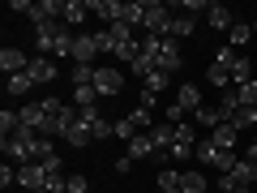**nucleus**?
<instances>
[{"instance_id":"obj_1","label":"nucleus","mask_w":257,"mask_h":193,"mask_svg":"<svg viewBox=\"0 0 257 193\" xmlns=\"http://www.w3.org/2000/svg\"><path fill=\"white\" fill-rule=\"evenodd\" d=\"M248 184H257V163L253 159H236V167L219 176V189H227V193H248Z\"/></svg>"},{"instance_id":"obj_2","label":"nucleus","mask_w":257,"mask_h":193,"mask_svg":"<svg viewBox=\"0 0 257 193\" xmlns=\"http://www.w3.org/2000/svg\"><path fill=\"white\" fill-rule=\"evenodd\" d=\"M197 163L214 167V172H231V167H236V155H231V150H219L210 138H206V142H197Z\"/></svg>"},{"instance_id":"obj_3","label":"nucleus","mask_w":257,"mask_h":193,"mask_svg":"<svg viewBox=\"0 0 257 193\" xmlns=\"http://www.w3.org/2000/svg\"><path fill=\"white\" fill-rule=\"evenodd\" d=\"M94 90H99V99H116V94L124 90V73L111 69V64H99V69H94Z\"/></svg>"},{"instance_id":"obj_4","label":"nucleus","mask_w":257,"mask_h":193,"mask_svg":"<svg viewBox=\"0 0 257 193\" xmlns=\"http://www.w3.org/2000/svg\"><path fill=\"white\" fill-rule=\"evenodd\" d=\"M167 30H172V9L159 5V0H150V5H146V35L167 39Z\"/></svg>"},{"instance_id":"obj_5","label":"nucleus","mask_w":257,"mask_h":193,"mask_svg":"<svg viewBox=\"0 0 257 193\" xmlns=\"http://www.w3.org/2000/svg\"><path fill=\"white\" fill-rule=\"evenodd\" d=\"M43 184H47L43 163H22L18 167V189L22 193H43Z\"/></svg>"},{"instance_id":"obj_6","label":"nucleus","mask_w":257,"mask_h":193,"mask_svg":"<svg viewBox=\"0 0 257 193\" xmlns=\"http://www.w3.org/2000/svg\"><path fill=\"white\" fill-rule=\"evenodd\" d=\"M0 69H5V77L26 73V69H30V56L22 52V47H0Z\"/></svg>"},{"instance_id":"obj_7","label":"nucleus","mask_w":257,"mask_h":193,"mask_svg":"<svg viewBox=\"0 0 257 193\" xmlns=\"http://www.w3.org/2000/svg\"><path fill=\"white\" fill-rule=\"evenodd\" d=\"M99 60V39L94 35H82L77 30V43H73V64H94Z\"/></svg>"},{"instance_id":"obj_8","label":"nucleus","mask_w":257,"mask_h":193,"mask_svg":"<svg viewBox=\"0 0 257 193\" xmlns=\"http://www.w3.org/2000/svg\"><path fill=\"white\" fill-rule=\"evenodd\" d=\"M90 5V13H99L107 26H116V22H124V5L120 0H86Z\"/></svg>"},{"instance_id":"obj_9","label":"nucleus","mask_w":257,"mask_h":193,"mask_svg":"<svg viewBox=\"0 0 257 193\" xmlns=\"http://www.w3.org/2000/svg\"><path fill=\"white\" fill-rule=\"evenodd\" d=\"M26 73L35 77V86H39V82H56V73H60V69H56L52 56H30V69H26Z\"/></svg>"},{"instance_id":"obj_10","label":"nucleus","mask_w":257,"mask_h":193,"mask_svg":"<svg viewBox=\"0 0 257 193\" xmlns=\"http://www.w3.org/2000/svg\"><path fill=\"white\" fill-rule=\"evenodd\" d=\"M172 103H176V108L184 112V116H193V112L202 108V90H197V86H193V82H180V94H176Z\"/></svg>"},{"instance_id":"obj_11","label":"nucleus","mask_w":257,"mask_h":193,"mask_svg":"<svg viewBox=\"0 0 257 193\" xmlns=\"http://www.w3.org/2000/svg\"><path fill=\"white\" fill-rule=\"evenodd\" d=\"M128 159H133V163H138V159H155L159 155V146H155V138H150V133H138V138L128 142V150H124Z\"/></svg>"},{"instance_id":"obj_12","label":"nucleus","mask_w":257,"mask_h":193,"mask_svg":"<svg viewBox=\"0 0 257 193\" xmlns=\"http://www.w3.org/2000/svg\"><path fill=\"white\" fill-rule=\"evenodd\" d=\"M193 116H197V125H202V129H210V133H214L219 125H227V116H223L219 103H202V108L193 112Z\"/></svg>"},{"instance_id":"obj_13","label":"nucleus","mask_w":257,"mask_h":193,"mask_svg":"<svg viewBox=\"0 0 257 193\" xmlns=\"http://www.w3.org/2000/svg\"><path fill=\"white\" fill-rule=\"evenodd\" d=\"M206 22H210L214 30H231V26H236L231 9H227V5H219V0H210V9H206Z\"/></svg>"},{"instance_id":"obj_14","label":"nucleus","mask_w":257,"mask_h":193,"mask_svg":"<svg viewBox=\"0 0 257 193\" xmlns=\"http://www.w3.org/2000/svg\"><path fill=\"white\" fill-rule=\"evenodd\" d=\"M159 69H163V73H176V69H180V43H176V39H163V52H159Z\"/></svg>"},{"instance_id":"obj_15","label":"nucleus","mask_w":257,"mask_h":193,"mask_svg":"<svg viewBox=\"0 0 257 193\" xmlns=\"http://www.w3.org/2000/svg\"><path fill=\"white\" fill-rule=\"evenodd\" d=\"M86 13H90V5H86V0H64V18H60V22L73 30V26H82Z\"/></svg>"},{"instance_id":"obj_16","label":"nucleus","mask_w":257,"mask_h":193,"mask_svg":"<svg viewBox=\"0 0 257 193\" xmlns=\"http://www.w3.org/2000/svg\"><path fill=\"white\" fill-rule=\"evenodd\" d=\"M150 138H155V146H159V150H172L176 125H172V120H155V129H150Z\"/></svg>"},{"instance_id":"obj_17","label":"nucleus","mask_w":257,"mask_h":193,"mask_svg":"<svg viewBox=\"0 0 257 193\" xmlns=\"http://www.w3.org/2000/svg\"><path fill=\"white\" fill-rule=\"evenodd\" d=\"M5 90H9L13 99H22V94L35 90V77H30V73H13V77H5Z\"/></svg>"},{"instance_id":"obj_18","label":"nucleus","mask_w":257,"mask_h":193,"mask_svg":"<svg viewBox=\"0 0 257 193\" xmlns=\"http://www.w3.org/2000/svg\"><path fill=\"white\" fill-rule=\"evenodd\" d=\"M73 108H77V112L99 108V90H94V86H73Z\"/></svg>"},{"instance_id":"obj_19","label":"nucleus","mask_w":257,"mask_h":193,"mask_svg":"<svg viewBox=\"0 0 257 193\" xmlns=\"http://www.w3.org/2000/svg\"><path fill=\"white\" fill-rule=\"evenodd\" d=\"M206 184H210V180H206L202 172H193V167L180 172V193H206Z\"/></svg>"},{"instance_id":"obj_20","label":"nucleus","mask_w":257,"mask_h":193,"mask_svg":"<svg viewBox=\"0 0 257 193\" xmlns=\"http://www.w3.org/2000/svg\"><path fill=\"white\" fill-rule=\"evenodd\" d=\"M236 138H240V129H231V125H219V129L210 133V142H214L219 150H231V146H236Z\"/></svg>"},{"instance_id":"obj_21","label":"nucleus","mask_w":257,"mask_h":193,"mask_svg":"<svg viewBox=\"0 0 257 193\" xmlns=\"http://www.w3.org/2000/svg\"><path fill=\"white\" fill-rule=\"evenodd\" d=\"M193 30H197V22L180 13V18H172V30H167V39H176V43H180V39H189Z\"/></svg>"},{"instance_id":"obj_22","label":"nucleus","mask_w":257,"mask_h":193,"mask_svg":"<svg viewBox=\"0 0 257 193\" xmlns=\"http://www.w3.org/2000/svg\"><path fill=\"white\" fill-rule=\"evenodd\" d=\"M64 142H69V146H77V150H82V146H90V142H94V133H90V129L82 125V116H77V125L69 129V138H64Z\"/></svg>"},{"instance_id":"obj_23","label":"nucleus","mask_w":257,"mask_h":193,"mask_svg":"<svg viewBox=\"0 0 257 193\" xmlns=\"http://www.w3.org/2000/svg\"><path fill=\"white\" fill-rule=\"evenodd\" d=\"M159 193H180V172L176 167H163L159 172Z\"/></svg>"},{"instance_id":"obj_24","label":"nucleus","mask_w":257,"mask_h":193,"mask_svg":"<svg viewBox=\"0 0 257 193\" xmlns=\"http://www.w3.org/2000/svg\"><path fill=\"white\" fill-rule=\"evenodd\" d=\"M248 39H253V26H248V22H236V26L227 30V43H231V47H244Z\"/></svg>"},{"instance_id":"obj_25","label":"nucleus","mask_w":257,"mask_h":193,"mask_svg":"<svg viewBox=\"0 0 257 193\" xmlns=\"http://www.w3.org/2000/svg\"><path fill=\"white\" fill-rule=\"evenodd\" d=\"M227 125H231V129H240V133H244V129H253V125H257V108H240L236 116L227 120Z\"/></svg>"},{"instance_id":"obj_26","label":"nucleus","mask_w":257,"mask_h":193,"mask_svg":"<svg viewBox=\"0 0 257 193\" xmlns=\"http://www.w3.org/2000/svg\"><path fill=\"white\" fill-rule=\"evenodd\" d=\"M167 86H172V73H163V69H155V73L146 77V86H142V90H150V94H159V90H167Z\"/></svg>"},{"instance_id":"obj_27","label":"nucleus","mask_w":257,"mask_h":193,"mask_svg":"<svg viewBox=\"0 0 257 193\" xmlns=\"http://www.w3.org/2000/svg\"><path fill=\"white\" fill-rule=\"evenodd\" d=\"M231 82H236V86L253 82V64H248V56H240V60H236V69H231Z\"/></svg>"},{"instance_id":"obj_28","label":"nucleus","mask_w":257,"mask_h":193,"mask_svg":"<svg viewBox=\"0 0 257 193\" xmlns=\"http://www.w3.org/2000/svg\"><path fill=\"white\" fill-rule=\"evenodd\" d=\"M236 60H240V52L231 43H223L219 52H214V64H223V69H236Z\"/></svg>"},{"instance_id":"obj_29","label":"nucleus","mask_w":257,"mask_h":193,"mask_svg":"<svg viewBox=\"0 0 257 193\" xmlns=\"http://www.w3.org/2000/svg\"><path fill=\"white\" fill-rule=\"evenodd\" d=\"M94 69L99 64H73V86H94Z\"/></svg>"},{"instance_id":"obj_30","label":"nucleus","mask_w":257,"mask_h":193,"mask_svg":"<svg viewBox=\"0 0 257 193\" xmlns=\"http://www.w3.org/2000/svg\"><path fill=\"white\" fill-rule=\"evenodd\" d=\"M22 129V120H18V112H0V138H13Z\"/></svg>"},{"instance_id":"obj_31","label":"nucleus","mask_w":257,"mask_h":193,"mask_svg":"<svg viewBox=\"0 0 257 193\" xmlns=\"http://www.w3.org/2000/svg\"><path fill=\"white\" fill-rule=\"evenodd\" d=\"M116 138H120V142H124V146H128V142L138 138V125H133V120H128V116H124V120H116Z\"/></svg>"},{"instance_id":"obj_32","label":"nucleus","mask_w":257,"mask_h":193,"mask_svg":"<svg viewBox=\"0 0 257 193\" xmlns=\"http://www.w3.org/2000/svg\"><path fill=\"white\" fill-rule=\"evenodd\" d=\"M69 193H90V180H86L82 172H73L69 176Z\"/></svg>"},{"instance_id":"obj_33","label":"nucleus","mask_w":257,"mask_h":193,"mask_svg":"<svg viewBox=\"0 0 257 193\" xmlns=\"http://www.w3.org/2000/svg\"><path fill=\"white\" fill-rule=\"evenodd\" d=\"M39 103H43V112H47V116H56V112L64 108V99H56V94H43Z\"/></svg>"},{"instance_id":"obj_34","label":"nucleus","mask_w":257,"mask_h":193,"mask_svg":"<svg viewBox=\"0 0 257 193\" xmlns=\"http://www.w3.org/2000/svg\"><path fill=\"white\" fill-rule=\"evenodd\" d=\"M111 172H116V176H128V172H133V159H128V155H120L116 163H111Z\"/></svg>"},{"instance_id":"obj_35","label":"nucleus","mask_w":257,"mask_h":193,"mask_svg":"<svg viewBox=\"0 0 257 193\" xmlns=\"http://www.w3.org/2000/svg\"><path fill=\"white\" fill-rule=\"evenodd\" d=\"M248 159H253V163H257V142H253V146H248Z\"/></svg>"},{"instance_id":"obj_36","label":"nucleus","mask_w":257,"mask_h":193,"mask_svg":"<svg viewBox=\"0 0 257 193\" xmlns=\"http://www.w3.org/2000/svg\"><path fill=\"white\" fill-rule=\"evenodd\" d=\"M253 35H257V22H253Z\"/></svg>"},{"instance_id":"obj_37","label":"nucleus","mask_w":257,"mask_h":193,"mask_svg":"<svg viewBox=\"0 0 257 193\" xmlns=\"http://www.w3.org/2000/svg\"><path fill=\"white\" fill-rule=\"evenodd\" d=\"M90 193H99V189H90Z\"/></svg>"}]
</instances>
